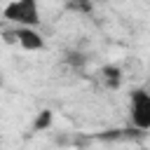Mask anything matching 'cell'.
<instances>
[{
	"instance_id": "obj_2",
	"label": "cell",
	"mask_w": 150,
	"mask_h": 150,
	"mask_svg": "<svg viewBox=\"0 0 150 150\" xmlns=\"http://www.w3.org/2000/svg\"><path fill=\"white\" fill-rule=\"evenodd\" d=\"M129 120L141 131L150 129V91L148 89H134L129 94Z\"/></svg>"
},
{
	"instance_id": "obj_6",
	"label": "cell",
	"mask_w": 150,
	"mask_h": 150,
	"mask_svg": "<svg viewBox=\"0 0 150 150\" xmlns=\"http://www.w3.org/2000/svg\"><path fill=\"white\" fill-rule=\"evenodd\" d=\"M0 84H2V77H0Z\"/></svg>"
},
{
	"instance_id": "obj_5",
	"label": "cell",
	"mask_w": 150,
	"mask_h": 150,
	"mask_svg": "<svg viewBox=\"0 0 150 150\" xmlns=\"http://www.w3.org/2000/svg\"><path fill=\"white\" fill-rule=\"evenodd\" d=\"M47 124H49V110H45V112H42V117L35 122V129H45Z\"/></svg>"
},
{
	"instance_id": "obj_4",
	"label": "cell",
	"mask_w": 150,
	"mask_h": 150,
	"mask_svg": "<svg viewBox=\"0 0 150 150\" xmlns=\"http://www.w3.org/2000/svg\"><path fill=\"white\" fill-rule=\"evenodd\" d=\"M101 77H103V82H105L108 87H120V82H122V70H120L117 66H103V68H101Z\"/></svg>"
},
{
	"instance_id": "obj_3",
	"label": "cell",
	"mask_w": 150,
	"mask_h": 150,
	"mask_svg": "<svg viewBox=\"0 0 150 150\" xmlns=\"http://www.w3.org/2000/svg\"><path fill=\"white\" fill-rule=\"evenodd\" d=\"M12 35H14V40L19 42V47L26 49V52H42V49H45V38H42L40 30L33 28V26H16V28L12 30Z\"/></svg>"
},
{
	"instance_id": "obj_1",
	"label": "cell",
	"mask_w": 150,
	"mask_h": 150,
	"mask_svg": "<svg viewBox=\"0 0 150 150\" xmlns=\"http://www.w3.org/2000/svg\"><path fill=\"white\" fill-rule=\"evenodd\" d=\"M2 19L14 26H40V5L38 0H9L2 9Z\"/></svg>"
}]
</instances>
